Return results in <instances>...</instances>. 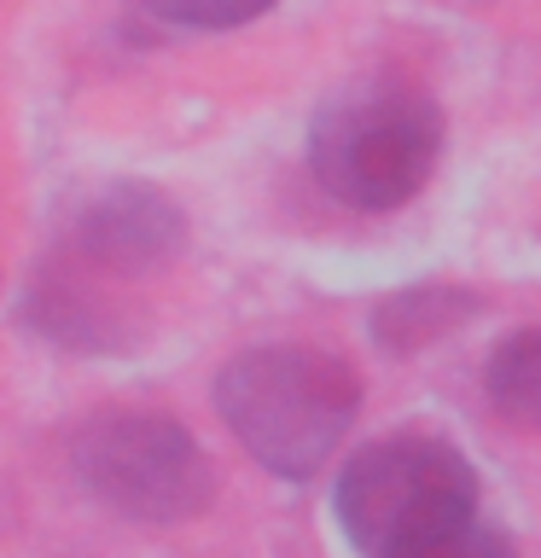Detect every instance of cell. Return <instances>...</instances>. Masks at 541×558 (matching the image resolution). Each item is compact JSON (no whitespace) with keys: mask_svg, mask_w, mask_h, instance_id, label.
<instances>
[{"mask_svg":"<svg viewBox=\"0 0 541 558\" xmlns=\"http://www.w3.org/2000/svg\"><path fill=\"white\" fill-rule=\"evenodd\" d=\"M443 157V111L419 82L361 76L338 87L309 129V163L338 204L349 209H396L431 181Z\"/></svg>","mask_w":541,"mask_h":558,"instance_id":"obj_2","label":"cell"},{"mask_svg":"<svg viewBox=\"0 0 541 558\" xmlns=\"http://www.w3.org/2000/svg\"><path fill=\"white\" fill-rule=\"evenodd\" d=\"M70 256L87 279H134V274H157L181 256L187 244V216L169 192H157L146 181H111L99 192H87L70 216Z\"/></svg>","mask_w":541,"mask_h":558,"instance_id":"obj_5","label":"cell"},{"mask_svg":"<svg viewBox=\"0 0 541 558\" xmlns=\"http://www.w3.org/2000/svg\"><path fill=\"white\" fill-rule=\"evenodd\" d=\"M483 390L489 401L518 418V425H541V326L513 331L483 366Z\"/></svg>","mask_w":541,"mask_h":558,"instance_id":"obj_8","label":"cell"},{"mask_svg":"<svg viewBox=\"0 0 541 558\" xmlns=\"http://www.w3.org/2000/svg\"><path fill=\"white\" fill-rule=\"evenodd\" d=\"M471 314H478V296L471 291H454V286H413V291H396L390 303L373 314V338L378 349L390 355H413L448 331H460Z\"/></svg>","mask_w":541,"mask_h":558,"instance_id":"obj_7","label":"cell"},{"mask_svg":"<svg viewBox=\"0 0 541 558\" xmlns=\"http://www.w3.org/2000/svg\"><path fill=\"white\" fill-rule=\"evenodd\" d=\"M82 488L129 523H187L216 500V465L181 418L146 408L94 413L70 442Z\"/></svg>","mask_w":541,"mask_h":558,"instance_id":"obj_4","label":"cell"},{"mask_svg":"<svg viewBox=\"0 0 541 558\" xmlns=\"http://www.w3.org/2000/svg\"><path fill=\"white\" fill-rule=\"evenodd\" d=\"M216 408L256 465H268L274 477H309L356 425L361 384L326 349L262 343L221 366Z\"/></svg>","mask_w":541,"mask_h":558,"instance_id":"obj_1","label":"cell"},{"mask_svg":"<svg viewBox=\"0 0 541 558\" xmlns=\"http://www.w3.org/2000/svg\"><path fill=\"white\" fill-rule=\"evenodd\" d=\"M24 320H29V331H41L47 343H64V349H111L117 343L111 338L117 308L99 291H87V279H76V274L35 279L24 296Z\"/></svg>","mask_w":541,"mask_h":558,"instance_id":"obj_6","label":"cell"},{"mask_svg":"<svg viewBox=\"0 0 541 558\" xmlns=\"http://www.w3.org/2000/svg\"><path fill=\"white\" fill-rule=\"evenodd\" d=\"M401 558H513V547H506V535L489 530L483 518H466V523H454V530L408 547Z\"/></svg>","mask_w":541,"mask_h":558,"instance_id":"obj_10","label":"cell"},{"mask_svg":"<svg viewBox=\"0 0 541 558\" xmlns=\"http://www.w3.org/2000/svg\"><path fill=\"white\" fill-rule=\"evenodd\" d=\"M332 512L361 558H401L419 541L478 518V471L436 436H390L338 471Z\"/></svg>","mask_w":541,"mask_h":558,"instance_id":"obj_3","label":"cell"},{"mask_svg":"<svg viewBox=\"0 0 541 558\" xmlns=\"http://www.w3.org/2000/svg\"><path fill=\"white\" fill-rule=\"evenodd\" d=\"M152 17H164V24H181V29H239L262 17L274 7V0H140Z\"/></svg>","mask_w":541,"mask_h":558,"instance_id":"obj_9","label":"cell"}]
</instances>
